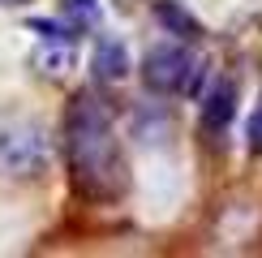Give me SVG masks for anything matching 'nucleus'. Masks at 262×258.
I'll list each match as a JSON object with an SVG mask.
<instances>
[{
	"label": "nucleus",
	"mask_w": 262,
	"mask_h": 258,
	"mask_svg": "<svg viewBox=\"0 0 262 258\" xmlns=\"http://www.w3.org/2000/svg\"><path fill=\"white\" fill-rule=\"evenodd\" d=\"M91 69H95V78L99 82H125L129 78V48L121 39H112V35H103L99 43H95V52H91Z\"/></svg>",
	"instance_id": "obj_5"
},
{
	"label": "nucleus",
	"mask_w": 262,
	"mask_h": 258,
	"mask_svg": "<svg viewBox=\"0 0 262 258\" xmlns=\"http://www.w3.org/2000/svg\"><path fill=\"white\" fill-rule=\"evenodd\" d=\"M60 17L82 35V30H99L103 9H99V0H64V5H60Z\"/></svg>",
	"instance_id": "obj_7"
},
{
	"label": "nucleus",
	"mask_w": 262,
	"mask_h": 258,
	"mask_svg": "<svg viewBox=\"0 0 262 258\" xmlns=\"http://www.w3.org/2000/svg\"><path fill=\"white\" fill-rule=\"evenodd\" d=\"M249 150L262 155V103L254 107V116H249Z\"/></svg>",
	"instance_id": "obj_10"
},
{
	"label": "nucleus",
	"mask_w": 262,
	"mask_h": 258,
	"mask_svg": "<svg viewBox=\"0 0 262 258\" xmlns=\"http://www.w3.org/2000/svg\"><path fill=\"white\" fill-rule=\"evenodd\" d=\"M48 134L39 125H9L0 129V168L9 177H39L48 168Z\"/></svg>",
	"instance_id": "obj_2"
},
{
	"label": "nucleus",
	"mask_w": 262,
	"mask_h": 258,
	"mask_svg": "<svg viewBox=\"0 0 262 258\" xmlns=\"http://www.w3.org/2000/svg\"><path fill=\"white\" fill-rule=\"evenodd\" d=\"M0 5H21V0H0Z\"/></svg>",
	"instance_id": "obj_11"
},
{
	"label": "nucleus",
	"mask_w": 262,
	"mask_h": 258,
	"mask_svg": "<svg viewBox=\"0 0 262 258\" xmlns=\"http://www.w3.org/2000/svg\"><path fill=\"white\" fill-rule=\"evenodd\" d=\"M35 64L43 73H52V78H60V73L73 69V43H43L35 52Z\"/></svg>",
	"instance_id": "obj_8"
},
{
	"label": "nucleus",
	"mask_w": 262,
	"mask_h": 258,
	"mask_svg": "<svg viewBox=\"0 0 262 258\" xmlns=\"http://www.w3.org/2000/svg\"><path fill=\"white\" fill-rule=\"evenodd\" d=\"M30 30L43 43H78V30L69 22H56V17H30Z\"/></svg>",
	"instance_id": "obj_9"
},
{
	"label": "nucleus",
	"mask_w": 262,
	"mask_h": 258,
	"mask_svg": "<svg viewBox=\"0 0 262 258\" xmlns=\"http://www.w3.org/2000/svg\"><path fill=\"white\" fill-rule=\"evenodd\" d=\"M193 69H198V60H193L181 43H159V48H150L146 56H142V82H146V91H155V95L189 91Z\"/></svg>",
	"instance_id": "obj_3"
},
{
	"label": "nucleus",
	"mask_w": 262,
	"mask_h": 258,
	"mask_svg": "<svg viewBox=\"0 0 262 258\" xmlns=\"http://www.w3.org/2000/svg\"><path fill=\"white\" fill-rule=\"evenodd\" d=\"M155 22L168 35H177V39H185V43H193V39H202V22L189 13L185 5H177V0H159L155 5Z\"/></svg>",
	"instance_id": "obj_6"
},
{
	"label": "nucleus",
	"mask_w": 262,
	"mask_h": 258,
	"mask_svg": "<svg viewBox=\"0 0 262 258\" xmlns=\"http://www.w3.org/2000/svg\"><path fill=\"white\" fill-rule=\"evenodd\" d=\"M64 155H69V181L82 198L107 202L125 185L121 146L112 134V116L91 91L73 95L64 112Z\"/></svg>",
	"instance_id": "obj_1"
},
{
	"label": "nucleus",
	"mask_w": 262,
	"mask_h": 258,
	"mask_svg": "<svg viewBox=\"0 0 262 258\" xmlns=\"http://www.w3.org/2000/svg\"><path fill=\"white\" fill-rule=\"evenodd\" d=\"M232 116H236V82L232 78H220L211 91L202 95V129L224 134Z\"/></svg>",
	"instance_id": "obj_4"
}]
</instances>
